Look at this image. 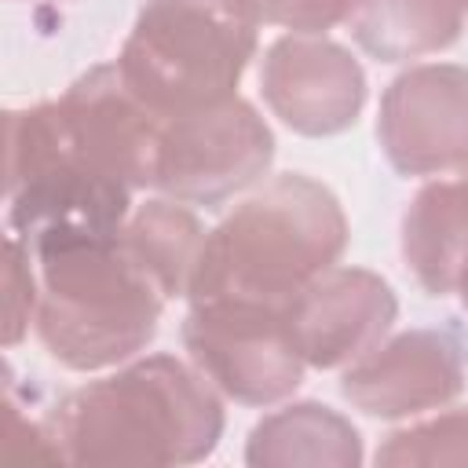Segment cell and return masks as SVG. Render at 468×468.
I'll return each instance as SVG.
<instances>
[{"label": "cell", "mask_w": 468, "mask_h": 468, "mask_svg": "<svg viewBox=\"0 0 468 468\" xmlns=\"http://www.w3.org/2000/svg\"><path fill=\"white\" fill-rule=\"evenodd\" d=\"M44 420L66 464H197L227 424L216 384L176 355H146L91 380Z\"/></svg>", "instance_id": "obj_1"}, {"label": "cell", "mask_w": 468, "mask_h": 468, "mask_svg": "<svg viewBox=\"0 0 468 468\" xmlns=\"http://www.w3.org/2000/svg\"><path fill=\"white\" fill-rule=\"evenodd\" d=\"M344 249L347 216L336 194L303 172H285L205 234L186 300L285 307L307 282L336 267Z\"/></svg>", "instance_id": "obj_2"}, {"label": "cell", "mask_w": 468, "mask_h": 468, "mask_svg": "<svg viewBox=\"0 0 468 468\" xmlns=\"http://www.w3.org/2000/svg\"><path fill=\"white\" fill-rule=\"evenodd\" d=\"M40 278L37 336L44 351L77 373L135 358L154 336L165 292L132 263L117 238L58 241L33 252Z\"/></svg>", "instance_id": "obj_3"}, {"label": "cell", "mask_w": 468, "mask_h": 468, "mask_svg": "<svg viewBox=\"0 0 468 468\" xmlns=\"http://www.w3.org/2000/svg\"><path fill=\"white\" fill-rule=\"evenodd\" d=\"M260 44L249 0H146L121 44L117 69L161 117L238 95Z\"/></svg>", "instance_id": "obj_4"}, {"label": "cell", "mask_w": 468, "mask_h": 468, "mask_svg": "<svg viewBox=\"0 0 468 468\" xmlns=\"http://www.w3.org/2000/svg\"><path fill=\"white\" fill-rule=\"evenodd\" d=\"M4 143L7 230L29 252L121 234L132 216V186L99 172L66 143L55 99L7 110Z\"/></svg>", "instance_id": "obj_5"}, {"label": "cell", "mask_w": 468, "mask_h": 468, "mask_svg": "<svg viewBox=\"0 0 468 468\" xmlns=\"http://www.w3.org/2000/svg\"><path fill=\"white\" fill-rule=\"evenodd\" d=\"M271 161V124L252 102L230 95L223 102L165 117L154 161V190L183 205L216 208L260 183Z\"/></svg>", "instance_id": "obj_6"}, {"label": "cell", "mask_w": 468, "mask_h": 468, "mask_svg": "<svg viewBox=\"0 0 468 468\" xmlns=\"http://www.w3.org/2000/svg\"><path fill=\"white\" fill-rule=\"evenodd\" d=\"M179 336L190 362L216 384V391L241 406H271L289 399L307 369L282 307L271 303H190Z\"/></svg>", "instance_id": "obj_7"}, {"label": "cell", "mask_w": 468, "mask_h": 468, "mask_svg": "<svg viewBox=\"0 0 468 468\" xmlns=\"http://www.w3.org/2000/svg\"><path fill=\"white\" fill-rule=\"evenodd\" d=\"M377 139L402 176L468 168V69L453 62L402 69L380 95Z\"/></svg>", "instance_id": "obj_8"}, {"label": "cell", "mask_w": 468, "mask_h": 468, "mask_svg": "<svg viewBox=\"0 0 468 468\" xmlns=\"http://www.w3.org/2000/svg\"><path fill=\"white\" fill-rule=\"evenodd\" d=\"M468 344L453 329H406L344 366L340 395L380 420L442 410L464 391Z\"/></svg>", "instance_id": "obj_9"}, {"label": "cell", "mask_w": 468, "mask_h": 468, "mask_svg": "<svg viewBox=\"0 0 468 468\" xmlns=\"http://www.w3.org/2000/svg\"><path fill=\"white\" fill-rule=\"evenodd\" d=\"M66 143L99 172L132 190L154 186V161L165 117L154 113L121 77L117 62H99L55 99Z\"/></svg>", "instance_id": "obj_10"}, {"label": "cell", "mask_w": 468, "mask_h": 468, "mask_svg": "<svg viewBox=\"0 0 468 468\" xmlns=\"http://www.w3.org/2000/svg\"><path fill=\"white\" fill-rule=\"evenodd\" d=\"M260 91L271 113L307 139L347 132L366 106L358 58L325 37H278L260 66Z\"/></svg>", "instance_id": "obj_11"}, {"label": "cell", "mask_w": 468, "mask_h": 468, "mask_svg": "<svg viewBox=\"0 0 468 468\" xmlns=\"http://www.w3.org/2000/svg\"><path fill=\"white\" fill-rule=\"evenodd\" d=\"M296 351L314 369H340L377 347L399 318L391 285L366 267H329L285 307Z\"/></svg>", "instance_id": "obj_12"}, {"label": "cell", "mask_w": 468, "mask_h": 468, "mask_svg": "<svg viewBox=\"0 0 468 468\" xmlns=\"http://www.w3.org/2000/svg\"><path fill=\"white\" fill-rule=\"evenodd\" d=\"M402 260L428 296H450L468 278V176L435 179L402 212Z\"/></svg>", "instance_id": "obj_13"}, {"label": "cell", "mask_w": 468, "mask_h": 468, "mask_svg": "<svg viewBox=\"0 0 468 468\" xmlns=\"http://www.w3.org/2000/svg\"><path fill=\"white\" fill-rule=\"evenodd\" d=\"M252 468H358V428L325 402H289L267 413L245 442Z\"/></svg>", "instance_id": "obj_14"}, {"label": "cell", "mask_w": 468, "mask_h": 468, "mask_svg": "<svg viewBox=\"0 0 468 468\" xmlns=\"http://www.w3.org/2000/svg\"><path fill=\"white\" fill-rule=\"evenodd\" d=\"M355 44L377 62H410L461 40V0H355L347 18Z\"/></svg>", "instance_id": "obj_15"}, {"label": "cell", "mask_w": 468, "mask_h": 468, "mask_svg": "<svg viewBox=\"0 0 468 468\" xmlns=\"http://www.w3.org/2000/svg\"><path fill=\"white\" fill-rule=\"evenodd\" d=\"M205 234L208 230L183 201H172L161 194L139 205L124 219L121 249L165 292V300H176L190 292V278H194Z\"/></svg>", "instance_id": "obj_16"}, {"label": "cell", "mask_w": 468, "mask_h": 468, "mask_svg": "<svg viewBox=\"0 0 468 468\" xmlns=\"http://www.w3.org/2000/svg\"><path fill=\"white\" fill-rule=\"evenodd\" d=\"M377 464L384 468H420V464H468V410L435 413L428 420L391 431L377 446Z\"/></svg>", "instance_id": "obj_17"}, {"label": "cell", "mask_w": 468, "mask_h": 468, "mask_svg": "<svg viewBox=\"0 0 468 468\" xmlns=\"http://www.w3.org/2000/svg\"><path fill=\"white\" fill-rule=\"evenodd\" d=\"M4 344L15 347L33 318H37V303H40V278H37V263L33 252L7 234V274H4Z\"/></svg>", "instance_id": "obj_18"}, {"label": "cell", "mask_w": 468, "mask_h": 468, "mask_svg": "<svg viewBox=\"0 0 468 468\" xmlns=\"http://www.w3.org/2000/svg\"><path fill=\"white\" fill-rule=\"evenodd\" d=\"M260 15V22L292 29V33H307L318 37L340 22L351 18L355 0H249Z\"/></svg>", "instance_id": "obj_19"}, {"label": "cell", "mask_w": 468, "mask_h": 468, "mask_svg": "<svg viewBox=\"0 0 468 468\" xmlns=\"http://www.w3.org/2000/svg\"><path fill=\"white\" fill-rule=\"evenodd\" d=\"M4 450L7 457H22V461H62V450L48 428V420H26L7 391V431H4Z\"/></svg>", "instance_id": "obj_20"}, {"label": "cell", "mask_w": 468, "mask_h": 468, "mask_svg": "<svg viewBox=\"0 0 468 468\" xmlns=\"http://www.w3.org/2000/svg\"><path fill=\"white\" fill-rule=\"evenodd\" d=\"M457 292H461V303H464V311H468V278L461 282V289H457Z\"/></svg>", "instance_id": "obj_21"}, {"label": "cell", "mask_w": 468, "mask_h": 468, "mask_svg": "<svg viewBox=\"0 0 468 468\" xmlns=\"http://www.w3.org/2000/svg\"><path fill=\"white\" fill-rule=\"evenodd\" d=\"M461 4H464V11H468V0H461Z\"/></svg>", "instance_id": "obj_22"}, {"label": "cell", "mask_w": 468, "mask_h": 468, "mask_svg": "<svg viewBox=\"0 0 468 468\" xmlns=\"http://www.w3.org/2000/svg\"><path fill=\"white\" fill-rule=\"evenodd\" d=\"M464 176H468V172H464Z\"/></svg>", "instance_id": "obj_23"}]
</instances>
